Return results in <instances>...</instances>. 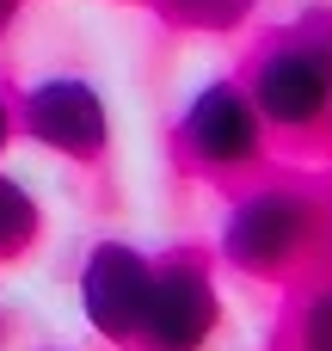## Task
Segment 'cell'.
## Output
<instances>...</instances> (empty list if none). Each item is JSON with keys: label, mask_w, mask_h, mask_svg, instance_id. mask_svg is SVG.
Masks as SVG:
<instances>
[{"label": "cell", "mask_w": 332, "mask_h": 351, "mask_svg": "<svg viewBox=\"0 0 332 351\" xmlns=\"http://www.w3.org/2000/svg\"><path fill=\"white\" fill-rule=\"evenodd\" d=\"M253 111L271 130H320L332 117V37H283L253 68Z\"/></svg>", "instance_id": "cell-1"}, {"label": "cell", "mask_w": 332, "mask_h": 351, "mask_svg": "<svg viewBox=\"0 0 332 351\" xmlns=\"http://www.w3.org/2000/svg\"><path fill=\"white\" fill-rule=\"evenodd\" d=\"M314 222H320V210L302 197V191H253V197H240L234 210H228V222H222V253L240 265V271H283V265H296L302 259V247L314 241Z\"/></svg>", "instance_id": "cell-2"}, {"label": "cell", "mask_w": 332, "mask_h": 351, "mask_svg": "<svg viewBox=\"0 0 332 351\" xmlns=\"http://www.w3.org/2000/svg\"><path fill=\"white\" fill-rule=\"evenodd\" d=\"M216 321H222V296L197 259H166L148 271L142 327H136V339L148 351H203Z\"/></svg>", "instance_id": "cell-3"}, {"label": "cell", "mask_w": 332, "mask_h": 351, "mask_svg": "<svg viewBox=\"0 0 332 351\" xmlns=\"http://www.w3.org/2000/svg\"><path fill=\"white\" fill-rule=\"evenodd\" d=\"M18 130L68 160H92L105 154L111 142V111H105V93L80 74H49L37 80L25 99H18Z\"/></svg>", "instance_id": "cell-4"}, {"label": "cell", "mask_w": 332, "mask_h": 351, "mask_svg": "<svg viewBox=\"0 0 332 351\" xmlns=\"http://www.w3.org/2000/svg\"><path fill=\"white\" fill-rule=\"evenodd\" d=\"M265 142V117L253 111V93L240 80H209L203 93H191L185 117H179V148L209 167V173H234L253 167Z\"/></svg>", "instance_id": "cell-5"}, {"label": "cell", "mask_w": 332, "mask_h": 351, "mask_svg": "<svg viewBox=\"0 0 332 351\" xmlns=\"http://www.w3.org/2000/svg\"><path fill=\"white\" fill-rule=\"evenodd\" d=\"M148 271L154 259L136 253L129 241H99L80 265V308L92 321V333L105 339H136L142 327V296H148Z\"/></svg>", "instance_id": "cell-6"}, {"label": "cell", "mask_w": 332, "mask_h": 351, "mask_svg": "<svg viewBox=\"0 0 332 351\" xmlns=\"http://www.w3.org/2000/svg\"><path fill=\"white\" fill-rule=\"evenodd\" d=\"M31 234H37V197H31L12 173H0V259L25 253Z\"/></svg>", "instance_id": "cell-7"}, {"label": "cell", "mask_w": 332, "mask_h": 351, "mask_svg": "<svg viewBox=\"0 0 332 351\" xmlns=\"http://www.w3.org/2000/svg\"><path fill=\"white\" fill-rule=\"evenodd\" d=\"M302 351H332V284L302 308Z\"/></svg>", "instance_id": "cell-8"}, {"label": "cell", "mask_w": 332, "mask_h": 351, "mask_svg": "<svg viewBox=\"0 0 332 351\" xmlns=\"http://www.w3.org/2000/svg\"><path fill=\"white\" fill-rule=\"evenodd\" d=\"M166 6L191 25H234L240 12H253V0H166Z\"/></svg>", "instance_id": "cell-9"}, {"label": "cell", "mask_w": 332, "mask_h": 351, "mask_svg": "<svg viewBox=\"0 0 332 351\" xmlns=\"http://www.w3.org/2000/svg\"><path fill=\"white\" fill-rule=\"evenodd\" d=\"M6 142H12V111H6V99H0V154H6Z\"/></svg>", "instance_id": "cell-10"}, {"label": "cell", "mask_w": 332, "mask_h": 351, "mask_svg": "<svg viewBox=\"0 0 332 351\" xmlns=\"http://www.w3.org/2000/svg\"><path fill=\"white\" fill-rule=\"evenodd\" d=\"M18 6H25V0H0V31H6L12 19H18Z\"/></svg>", "instance_id": "cell-11"}]
</instances>
